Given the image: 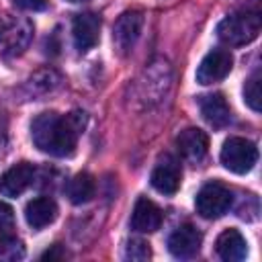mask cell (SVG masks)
<instances>
[{"label":"cell","mask_w":262,"mask_h":262,"mask_svg":"<svg viewBox=\"0 0 262 262\" xmlns=\"http://www.w3.org/2000/svg\"><path fill=\"white\" fill-rule=\"evenodd\" d=\"M233 68V57L227 49H213L209 51L203 61L196 68V82L207 86V84H215L219 80H223Z\"/></svg>","instance_id":"cell-8"},{"label":"cell","mask_w":262,"mask_h":262,"mask_svg":"<svg viewBox=\"0 0 262 262\" xmlns=\"http://www.w3.org/2000/svg\"><path fill=\"white\" fill-rule=\"evenodd\" d=\"M25 258V246L16 235L0 239V262H16Z\"/></svg>","instance_id":"cell-19"},{"label":"cell","mask_w":262,"mask_h":262,"mask_svg":"<svg viewBox=\"0 0 262 262\" xmlns=\"http://www.w3.org/2000/svg\"><path fill=\"white\" fill-rule=\"evenodd\" d=\"M57 217V205L49 196H37L27 203L25 207V219L33 229H43L45 225L53 223Z\"/></svg>","instance_id":"cell-16"},{"label":"cell","mask_w":262,"mask_h":262,"mask_svg":"<svg viewBox=\"0 0 262 262\" xmlns=\"http://www.w3.org/2000/svg\"><path fill=\"white\" fill-rule=\"evenodd\" d=\"M180 180H182V168H180V162L170 156V154H164L154 170H151V186L162 192V194H174L178 188H180Z\"/></svg>","instance_id":"cell-6"},{"label":"cell","mask_w":262,"mask_h":262,"mask_svg":"<svg viewBox=\"0 0 262 262\" xmlns=\"http://www.w3.org/2000/svg\"><path fill=\"white\" fill-rule=\"evenodd\" d=\"M176 147L186 162L199 164L209 151V137L205 131H201L196 127H188V129L180 131V135L176 137Z\"/></svg>","instance_id":"cell-11"},{"label":"cell","mask_w":262,"mask_h":262,"mask_svg":"<svg viewBox=\"0 0 262 262\" xmlns=\"http://www.w3.org/2000/svg\"><path fill=\"white\" fill-rule=\"evenodd\" d=\"M262 20L258 10H239L233 14H227L217 25V37L231 47L248 45L252 43L260 33Z\"/></svg>","instance_id":"cell-2"},{"label":"cell","mask_w":262,"mask_h":262,"mask_svg":"<svg viewBox=\"0 0 262 262\" xmlns=\"http://www.w3.org/2000/svg\"><path fill=\"white\" fill-rule=\"evenodd\" d=\"M86 129V113L72 111L68 115L59 113H41L31 123L33 143L55 158H70L76 151L78 137Z\"/></svg>","instance_id":"cell-1"},{"label":"cell","mask_w":262,"mask_h":262,"mask_svg":"<svg viewBox=\"0 0 262 262\" xmlns=\"http://www.w3.org/2000/svg\"><path fill=\"white\" fill-rule=\"evenodd\" d=\"M125 256L129 260H147L151 256V250H149V244L143 242V239H131L127 244V252Z\"/></svg>","instance_id":"cell-21"},{"label":"cell","mask_w":262,"mask_h":262,"mask_svg":"<svg viewBox=\"0 0 262 262\" xmlns=\"http://www.w3.org/2000/svg\"><path fill=\"white\" fill-rule=\"evenodd\" d=\"M199 106H201V115L203 119L215 127V129H221L225 125H229L231 121V111H229V104L227 100L223 98V94L215 92V94H205L199 98Z\"/></svg>","instance_id":"cell-14"},{"label":"cell","mask_w":262,"mask_h":262,"mask_svg":"<svg viewBox=\"0 0 262 262\" xmlns=\"http://www.w3.org/2000/svg\"><path fill=\"white\" fill-rule=\"evenodd\" d=\"M35 168L29 162H18L10 166L2 176H0V194L4 196H18L23 194L29 184L33 182Z\"/></svg>","instance_id":"cell-13"},{"label":"cell","mask_w":262,"mask_h":262,"mask_svg":"<svg viewBox=\"0 0 262 262\" xmlns=\"http://www.w3.org/2000/svg\"><path fill=\"white\" fill-rule=\"evenodd\" d=\"M33 39V23L25 16H6L0 20V53L20 55Z\"/></svg>","instance_id":"cell-3"},{"label":"cell","mask_w":262,"mask_h":262,"mask_svg":"<svg viewBox=\"0 0 262 262\" xmlns=\"http://www.w3.org/2000/svg\"><path fill=\"white\" fill-rule=\"evenodd\" d=\"M72 37L78 51H90L100 39V18L94 12H80L72 20Z\"/></svg>","instance_id":"cell-9"},{"label":"cell","mask_w":262,"mask_h":262,"mask_svg":"<svg viewBox=\"0 0 262 262\" xmlns=\"http://www.w3.org/2000/svg\"><path fill=\"white\" fill-rule=\"evenodd\" d=\"M201 244H203V235L190 223H184V225L176 227L172 231V235L168 237V250L174 258H192V256H196L199 250H201Z\"/></svg>","instance_id":"cell-10"},{"label":"cell","mask_w":262,"mask_h":262,"mask_svg":"<svg viewBox=\"0 0 262 262\" xmlns=\"http://www.w3.org/2000/svg\"><path fill=\"white\" fill-rule=\"evenodd\" d=\"M14 6L23 8V10H43L47 6V0H12Z\"/></svg>","instance_id":"cell-23"},{"label":"cell","mask_w":262,"mask_h":262,"mask_svg":"<svg viewBox=\"0 0 262 262\" xmlns=\"http://www.w3.org/2000/svg\"><path fill=\"white\" fill-rule=\"evenodd\" d=\"M231 203H233V196H231V190L221 184V182H207L196 199H194V205H196V211L201 217L205 219H217V217H223L229 209H231Z\"/></svg>","instance_id":"cell-5"},{"label":"cell","mask_w":262,"mask_h":262,"mask_svg":"<svg viewBox=\"0 0 262 262\" xmlns=\"http://www.w3.org/2000/svg\"><path fill=\"white\" fill-rule=\"evenodd\" d=\"M215 250H217V256L221 260H225V262H239V260H244L248 256V242H246V237L237 229L229 227V229H225L217 237Z\"/></svg>","instance_id":"cell-15"},{"label":"cell","mask_w":262,"mask_h":262,"mask_svg":"<svg viewBox=\"0 0 262 262\" xmlns=\"http://www.w3.org/2000/svg\"><path fill=\"white\" fill-rule=\"evenodd\" d=\"M70 2H82V0H70Z\"/></svg>","instance_id":"cell-24"},{"label":"cell","mask_w":262,"mask_h":262,"mask_svg":"<svg viewBox=\"0 0 262 262\" xmlns=\"http://www.w3.org/2000/svg\"><path fill=\"white\" fill-rule=\"evenodd\" d=\"M14 229H16L14 211H12L10 205H6V203L0 201V239L12 237L14 235Z\"/></svg>","instance_id":"cell-20"},{"label":"cell","mask_w":262,"mask_h":262,"mask_svg":"<svg viewBox=\"0 0 262 262\" xmlns=\"http://www.w3.org/2000/svg\"><path fill=\"white\" fill-rule=\"evenodd\" d=\"M141 29H143V14L139 10H127L119 16V20L115 23V29H113V41H115V47L125 55L129 53L139 35H141Z\"/></svg>","instance_id":"cell-7"},{"label":"cell","mask_w":262,"mask_h":262,"mask_svg":"<svg viewBox=\"0 0 262 262\" xmlns=\"http://www.w3.org/2000/svg\"><path fill=\"white\" fill-rule=\"evenodd\" d=\"M6 145H8V121L4 111H0V158L6 151Z\"/></svg>","instance_id":"cell-22"},{"label":"cell","mask_w":262,"mask_h":262,"mask_svg":"<svg viewBox=\"0 0 262 262\" xmlns=\"http://www.w3.org/2000/svg\"><path fill=\"white\" fill-rule=\"evenodd\" d=\"M162 219V211L154 201H149L147 196H139L135 201L131 213V229H135L137 233H154L160 229Z\"/></svg>","instance_id":"cell-12"},{"label":"cell","mask_w":262,"mask_h":262,"mask_svg":"<svg viewBox=\"0 0 262 262\" xmlns=\"http://www.w3.org/2000/svg\"><path fill=\"white\" fill-rule=\"evenodd\" d=\"M258 160V147L246 137H229L221 147V164L233 174H248Z\"/></svg>","instance_id":"cell-4"},{"label":"cell","mask_w":262,"mask_h":262,"mask_svg":"<svg viewBox=\"0 0 262 262\" xmlns=\"http://www.w3.org/2000/svg\"><path fill=\"white\" fill-rule=\"evenodd\" d=\"M260 72H254L244 84V100L254 113H260Z\"/></svg>","instance_id":"cell-18"},{"label":"cell","mask_w":262,"mask_h":262,"mask_svg":"<svg viewBox=\"0 0 262 262\" xmlns=\"http://www.w3.org/2000/svg\"><path fill=\"white\" fill-rule=\"evenodd\" d=\"M94 190H96V184H94V178L88 174V172H80L76 174L70 182H68V199L74 203V205H84L88 203L92 196H94Z\"/></svg>","instance_id":"cell-17"}]
</instances>
